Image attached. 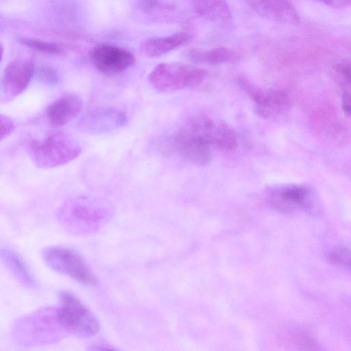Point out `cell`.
I'll return each mask as SVG.
<instances>
[{"label": "cell", "instance_id": "1", "mask_svg": "<svg viewBox=\"0 0 351 351\" xmlns=\"http://www.w3.org/2000/svg\"><path fill=\"white\" fill-rule=\"evenodd\" d=\"M78 142L62 132L50 134L43 140H34L29 144V154L40 168L49 169L64 165L81 154Z\"/></svg>", "mask_w": 351, "mask_h": 351}, {"label": "cell", "instance_id": "7", "mask_svg": "<svg viewBox=\"0 0 351 351\" xmlns=\"http://www.w3.org/2000/svg\"><path fill=\"white\" fill-rule=\"evenodd\" d=\"M210 147L232 150L237 146L234 130L225 123H217L206 115L195 117L184 126Z\"/></svg>", "mask_w": 351, "mask_h": 351}, {"label": "cell", "instance_id": "3", "mask_svg": "<svg viewBox=\"0 0 351 351\" xmlns=\"http://www.w3.org/2000/svg\"><path fill=\"white\" fill-rule=\"evenodd\" d=\"M60 306L55 311L59 326L82 337H91L99 330V322L90 310L73 294L61 291Z\"/></svg>", "mask_w": 351, "mask_h": 351}, {"label": "cell", "instance_id": "15", "mask_svg": "<svg viewBox=\"0 0 351 351\" xmlns=\"http://www.w3.org/2000/svg\"><path fill=\"white\" fill-rule=\"evenodd\" d=\"M187 40L186 34L176 33L166 37L147 39L142 43L141 49L149 57H158L177 48Z\"/></svg>", "mask_w": 351, "mask_h": 351}, {"label": "cell", "instance_id": "21", "mask_svg": "<svg viewBox=\"0 0 351 351\" xmlns=\"http://www.w3.org/2000/svg\"><path fill=\"white\" fill-rule=\"evenodd\" d=\"M38 75L40 81L47 85H54L59 82L58 73L50 66H41L38 70Z\"/></svg>", "mask_w": 351, "mask_h": 351}, {"label": "cell", "instance_id": "13", "mask_svg": "<svg viewBox=\"0 0 351 351\" xmlns=\"http://www.w3.org/2000/svg\"><path fill=\"white\" fill-rule=\"evenodd\" d=\"M127 121L125 114L112 108H99L84 117L82 128L92 133H104L123 126Z\"/></svg>", "mask_w": 351, "mask_h": 351}, {"label": "cell", "instance_id": "2", "mask_svg": "<svg viewBox=\"0 0 351 351\" xmlns=\"http://www.w3.org/2000/svg\"><path fill=\"white\" fill-rule=\"evenodd\" d=\"M110 209L102 202L87 197L66 201L60 210V218L72 231L96 230L108 219Z\"/></svg>", "mask_w": 351, "mask_h": 351}, {"label": "cell", "instance_id": "22", "mask_svg": "<svg viewBox=\"0 0 351 351\" xmlns=\"http://www.w3.org/2000/svg\"><path fill=\"white\" fill-rule=\"evenodd\" d=\"M0 123H1V140L3 141L4 138H7L9 135H10L15 128V124L13 120L3 114H1L0 116Z\"/></svg>", "mask_w": 351, "mask_h": 351}, {"label": "cell", "instance_id": "19", "mask_svg": "<svg viewBox=\"0 0 351 351\" xmlns=\"http://www.w3.org/2000/svg\"><path fill=\"white\" fill-rule=\"evenodd\" d=\"M19 41L26 47L43 53L59 56L64 53V49L55 43L27 37L21 38Z\"/></svg>", "mask_w": 351, "mask_h": 351}, {"label": "cell", "instance_id": "23", "mask_svg": "<svg viewBox=\"0 0 351 351\" xmlns=\"http://www.w3.org/2000/svg\"><path fill=\"white\" fill-rule=\"evenodd\" d=\"M341 107L344 112L351 117V86L343 87L341 95Z\"/></svg>", "mask_w": 351, "mask_h": 351}, {"label": "cell", "instance_id": "20", "mask_svg": "<svg viewBox=\"0 0 351 351\" xmlns=\"http://www.w3.org/2000/svg\"><path fill=\"white\" fill-rule=\"evenodd\" d=\"M328 258L332 263L351 269V250L343 247H335L330 251Z\"/></svg>", "mask_w": 351, "mask_h": 351}, {"label": "cell", "instance_id": "5", "mask_svg": "<svg viewBox=\"0 0 351 351\" xmlns=\"http://www.w3.org/2000/svg\"><path fill=\"white\" fill-rule=\"evenodd\" d=\"M43 258L51 269L82 285L96 286L98 283L97 278L82 256L72 249L49 247L44 250Z\"/></svg>", "mask_w": 351, "mask_h": 351}, {"label": "cell", "instance_id": "10", "mask_svg": "<svg viewBox=\"0 0 351 351\" xmlns=\"http://www.w3.org/2000/svg\"><path fill=\"white\" fill-rule=\"evenodd\" d=\"M35 68L27 60H16L10 62L4 70L1 82V100L9 101L21 93L29 85Z\"/></svg>", "mask_w": 351, "mask_h": 351}, {"label": "cell", "instance_id": "16", "mask_svg": "<svg viewBox=\"0 0 351 351\" xmlns=\"http://www.w3.org/2000/svg\"><path fill=\"white\" fill-rule=\"evenodd\" d=\"M1 256L8 269L19 281L28 287L35 285L34 276L20 254L12 249L2 247Z\"/></svg>", "mask_w": 351, "mask_h": 351}, {"label": "cell", "instance_id": "25", "mask_svg": "<svg viewBox=\"0 0 351 351\" xmlns=\"http://www.w3.org/2000/svg\"><path fill=\"white\" fill-rule=\"evenodd\" d=\"M320 1H323L324 3H326L330 4V3H332V0H320Z\"/></svg>", "mask_w": 351, "mask_h": 351}, {"label": "cell", "instance_id": "8", "mask_svg": "<svg viewBox=\"0 0 351 351\" xmlns=\"http://www.w3.org/2000/svg\"><path fill=\"white\" fill-rule=\"evenodd\" d=\"M90 58L95 68L106 75L120 73L132 66L136 62L130 51L107 44L94 47L90 51Z\"/></svg>", "mask_w": 351, "mask_h": 351}, {"label": "cell", "instance_id": "12", "mask_svg": "<svg viewBox=\"0 0 351 351\" xmlns=\"http://www.w3.org/2000/svg\"><path fill=\"white\" fill-rule=\"evenodd\" d=\"M83 101L75 94L69 93L53 101L46 109L49 123L54 127H62L80 113Z\"/></svg>", "mask_w": 351, "mask_h": 351}, {"label": "cell", "instance_id": "9", "mask_svg": "<svg viewBox=\"0 0 351 351\" xmlns=\"http://www.w3.org/2000/svg\"><path fill=\"white\" fill-rule=\"evenodd\" d=\"M315 201V194L311 187L306 184H293L280 188L273 193L271 199L273 207L284 213L297 210L312 212Z\"/></svg>", "mask_w": 351, "mask_h": 351}, {"label": "cell", "instance_id": "18", "mask_svg": "<svg viewBox=\"0 0 351 351\" xmlns=\"http://www.w3.org/2000/svg\"><path fill=\"white\" fill-rule=\"evenodd\" d=\"M189 58L196 63L219 64L232 61L236 58L234 51L224 47L210 50L193 49L189 53Z\"/></svg>", "mask_w": 351, "mask_h": 351}, {"label": "cell", "instance_id": "11", "mask_svg": "<svg viewBox=\"0 0 351 351\" xmlns=\"http://www.w3.org/2000/svg\"><path fill=\"white\" fill-rule=\"evenodd\" d=\"M178 154L196 165H205L211 160V147L184 127L174 138Z\"/></svg>", "mask_w": 351, "mask_h": 351}, {"label": "cell", "instance_id": "17", "mask_svg": "<svg viewBox=\"0 0 351 351\" xmlns=\"http://www.w3.org/2000/svg\"><path fill=\"white\" fill-rule=\"evenodd\" d=\"M195 12L212 20L228 21L232 14L226 0H193Z\"/></svg>", "mask_w": 351, "mask_h": 351}, {"label": "cell", "instance_id": "4", "mask_svg": "<svg viewBox=\"0 0 351 351\" xmlns=\"http://www.w3.org/2000/svg\"><path fill=\"white\" fill-rule=\"evenodd\" d=\"M206 71L182 63H160L150 72L148 80L152 86L162 93L193 87L206 78Z\"/></svg>", "mask_w": 351, "mask_h": 351}, {"label": "cell", "instance_id": "14", "mask_svg": "<svg viewBox=\"0 0 351 351\" xmlns=\"http://www.w3.org/2000/svg\"><path fill=\"white\" fill-rule=\"evenodd\" d=\"M254 6L261 15L272 21L284 23L298 21L296 10L288 0H256Z\"/></svg>", "mask_w": 351, "mask_h": 351}, {"label": "cell", "instance_id": "24", "mask_svg": "<svg viewBox=\"0 0 351 351\" xmlns=\"http://www.w3.org/2000/svg\"><path fill=\"white\" fill-rule=\"evenodd\" d=\"M158 0H142L141 5L145 12H150L158 5Z\"/></svg>", "mask_w": 351, "mask_h": 351}, {"label": "cell", "instance_id": "6", "mask_svg": "<svg viewBox=\"0 0 351 351\" xmlns=\"http://www.w3.org/2000/svg\"><path fill=\"white\" fill-rule=\"evenodd\" d=\"M238 84L255 103V110L261 117H278L287 112L291 107V99L284 90H263L245 77L238 78Z\"/></svg>", "mask_w": 351, "mask_h": 351}]
</instances>
